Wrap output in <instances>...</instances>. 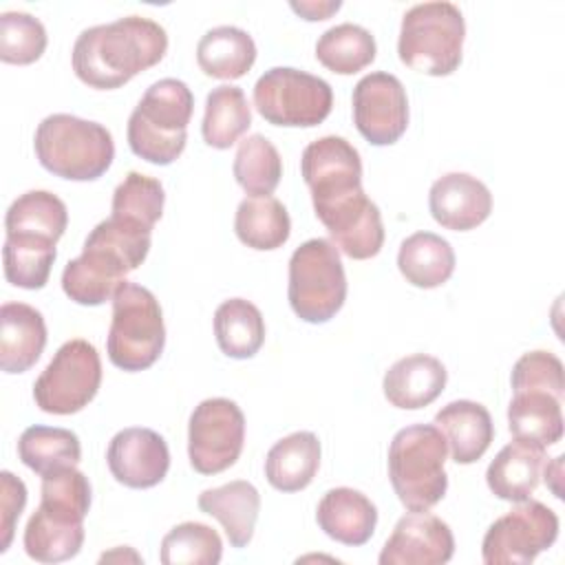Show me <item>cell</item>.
Returning a JSON list of instances; mask_svg holds the SVG:
<instances>
[{
	"mask_svg": "<svg viewBox=\"0 0 565 565\" xmlns=\"http://www.w3.org/2000/svg\"><path fill=\"white\" fill-rule=\"evenodd\" d=\"M446 366L428 355L413 353L397 360L382 380L384 397L391 406L402 411H417L433 404L446 388Z\"/></svg>",
	"mask_w": 565,
	"mask_h": 565,
	"instance_id": "ffe728a7",
	"label": "cell"
},
{
	"mask_svg": "<svg viewBox=\"0 0 565 565\" xmlns=\"http://www.w3.org/2000/svg\"><path fill=\"white\" fill-rule=\"evenodd\" d=\"M232 170L249 196H269L280 183L282 159L267 137L249 135L238 143Z\"/></svg>",
	"mask_w": 565,
	"mask_h": 565,
	"instance_id": "8d00e7d4",
	"label": "cell"
},
{
	"mask_svg": "<svg viewBox=\"0 0 565 565\" xmlns=\"http://www.w3.org/2000/svg\"><path fill=\"white\" fill-rule=\"evenodd\" d=\"M254 106L271 126L313 128L333 108L331 84L291 66H274L254 84Z\"/></svg>",
	"mask_w": 565,
	"mask_h": 565,
	"instance_id": "30bf717a",
	"label": "cell"
},
{
	"mask_svg": "<svg viewBox=\"0 0 565 565\" xmlns=\"http://www.w3.org/2000/svg\"><path fill=\"white\" fill-rule=\"evenodd\" d=\"M252 126V108L243 88L223 84L207 93L203 113V141L216 150L234 146Z\"/></svg>",
	"mask_w": 565,
	"mask_h": 565,
	"instance_id": "1f68e13d",
	"label": "cell"
},
{
	"mask_svg": "<svg viewBox=\"0 0 565 565\" xmlns=\"http://www.w3.org/2000/svg\"><path fill=\"white\" fill-rule=\"evenodd\" d=\"M508 428L514 439L547 448L563 437L561 397L541 388L514 391L508 404Z\"/></svg>",
	"mask_w": 565,
	"mask_h": 565,
	"instance_id": "484cf974",
	"label": "cell"
},
{
	"mask_svg": "<svg viewBox=\"0 0 565 565\" xmlns=\"http://www.w3.org/2000/svg\"><path fill=\"white\" fill-rule=\"evenodd\" d=\"M446 455V437L435 424H413L395 433L388 446V479L408 512H426L444 499Z\"/></svg>",
	"mask_w": 565,
	"mask_h": 565,
	"instance_id": "5b68a950",
	"label": "cell"
},
{
	"mask_svg": "<svg viewBox=\"0 0 565 565\" xmlns=\"http://www.w3.org/2000/svg\"><path fill=\"white\" fill-rule=\"evenodd\" d=\"M353 121L369 143H395L408 128V97L404 84L384 71L364 75L353 88Z\"/></svg>",
	"mask_w": 565,
	"mask_h": 565,
	"instance_id": "5bb4252c",
	"label": "cell"
},
{
	"mask_svg": "<svg viewBox=\"0 0 565 565\" xmlns=\"http://www.w3.org/2000/svg\"><path fill=\"white\" fill-rule=\"evenodd\" d=\"M466 22L452 2H422L411 7L399 26L397 55L408 68L444 77L459 68Z\"/></svg>",
	"mask_w": 565,
	"mask_h": 565,
	"instance_id": "8992f818",
	"label": "cell"
},
{
	"mask_svg": "<svg viewBox=\"0 0 565 565\" xmlns=\"http://www.w3.org/2000/svg\"><path fill=\"white\" fill-rule=\"evenodd\" d=\"M194 95L185 82L163 77L150 84L128 117L130 150L154 166H170L188 141Z\"/></svg>",
	"mask_w": 565,
	"mask_h": 565,
	"instance_id": "3957f363",
	"label": "cell"
},
{
	"mask_svg": "<svg viewBox=\"0 0 565 565\" xmlns=\"http://www.w3.org/2000/svg\"><path fill=\"white\" fill-rule=\"evenodd\" d=\"M68 225V210L60 196L46 190H29L20 194L7 210L4 232L22 236H40L57 243Z\"/></svg>",
	"mask_w": 565,
	"mask_h": 565,
	"instance_id": "d6a6232c",
	"label": "cell"
},
{
	"mask_svg": "<svg viewBox=\"0 0 565 565\" xmlns=\"http://www.w3.org/2000/svg\"><path fill=\"white\" fill-rule=\"evenodd\" d=\"M90 483L75 466L42 477L40 505L24 527V552L38 563H62L79 554Z\"/></svg>",
	"mask_w": 565,
	"mask_h": 565,
	"instance_id": "7a4b0ae2",
	"label": "cell"
},
{
	"mask_svg": "<svg viewBox=\"0 0 565 565\" xmlns=\"http://www.w3.org/2000/svg\"><path fill=\"white\" fill-rule=\"evenodd\" d=\"M435 426L446 437L452 461L475 463L494 439V424L488 408L472 399H455L435 413Z\"/></svg>",
	"mask_w": 565,
	"mask_h": 565,
	"instance_id": "603a6c76",
	"label": "cell"
},
{
	"mask_svg": "<svg viewBox=\"0 0 565 565\" xmlns=\"http://www.w3.org/2000/svg\"><path fill=\"white\" fill-rule=\"evenodd\" d=\"M545 448L514 439L503 446L486 470L488 488L494 497L521 503L530 499L541 479Z\"/></svg>",
	"mask_w": 565,
	"mask_h": 565,
	"instance_id": "d4e9b609",
	"label": "cell"
},
{
	"mask_svg": "<svg viewBox=\"0 0 565 565\" xmlns=\"http://www.w3.org/2000/svg\"><path fill=\"white\" fill-rule=\"evenodd\" d=\"M512 391L541 388L563 399L565 393V371L563 362L550 351L523 353L512 366Z\"/></svg>",
	"mask_w": 565,
	"mask_h": 565,
	"instance_id": "60d3db41",
	"label": "cell"
},
{
	"mask_svg": "<svg viewBox=\"0 0 565 565\" xmlns=\"http://www.w3.org/2000/svg\"><path fill=\"white\" fill-rule=\"evenodd\" d=\"M377 53L375 38L360 24L342 22L327 29L316 42V60L338 75H353L366 68Z\"/></svg>",
	"mask_w": 565,
	"mask_h": 565,
	"instance_id": "e575fe53",
	"label": "cell"
},
{
	"mask_svg": "<svg viewBox=\"0 0 565 565\" xmlns=\"http://www.w3.org/2000/svg\"><path fill=\"white\" fill-rule=\"evenodd\" d=\"M223 556L218 532L199 521L174 525L161 541L163 565H216Z\"/></svg>",
	"mask_w": 565,
	"mask_h": 565,
	"instance_id": "74e56055",
	"label": "cell"
},
{
	"mask_svg": "<svg viewBox=\"0 0 565 565\" xmlns=\"http://www.w3.org/2000/svg\"><path fill=\"white\" fill-rule=\"evenodd\" d=\"M245 444V415L227 397H210L194 406L188 424L190 466L201 475H218L236 463Z\"/></svg>",
	"mask_w": 565,
	"mask_h": 565,
	"instance_id": "7c38bea8",
	"label": "cell"
},
{
	"mask_svg": "<svg viewBox=\"0 0 565 565\" xmlns=\"http://www.w3.org/2000/svg\"><path fill=\"white\" fill-rule=\"evenodd\" d=\"M55 256L57 252L53 241L11 234L4 238L2 247L4 278L20 289H42L49 282Z\"/></svg>",
	"mask_w": 565,
	"mask_h": 565,
	"instance_id": "d590c367",
	"label": "cell"
},
{
	"mask_svg": "<svg viewBox=\"0 0 565 565\" xmlns=\"http://www.w3.org/2000/svg\"><path fill=\"white\" fill-rule=\"evenodd\" d=\"M18 457L26 468L44 477L55 470L77 466L82 459V444L68 428L35 424L20 435Z\"/></svg>",
	"mask_w": 565,
	"mask_h": 565,
	"instance_id": "836d02e7",
	"label": "cell"
},
{
	"mask_svg": "<svg viewBox=\"0 0 565 565\" xmlns=\"http://www.w3.org/2000/svg\"><path fill=\"white\" fill-rule=\"evenodd\" d=\"M428 207L441 227L468 232L490 216L492 194L477 177L468 172H448L430 185Z\"/></svg>",
	"mask_w": 565,
	"mask_h": 565,
	"instance_id": "d6986e66",
	"label": "cell"
},
{
	"mask_svg": "<svg viewBox=\"0 0 565 565\" xmlns=\"http://www.w3.org/2000/svg\"><path fill=\"white\" fill-rule=\"evenodd\" d=\"M26 505V486L20 477L9 470L0 472V552H7L15 523Z\"/></svg>",
	"mask_w": 565,
	"mask_h": 565,
	"instance_id": "b9f144b4",
	"label": "cell"
},
{
	"mask_svg": "<svg viewBox=\"0 0 565 565\" xmlns=\"http://www.w3.org/2000/svg\"><path fill=\"white\" fill-rule=\"evenodd\" d=\"M110 475L126 488L146 490L161 483L170 468V450L166 439L152 428H124L106 450Z\"/></svg>",
	"mask_w": 565,
	"mask_h": 565,
	"instance_id": "e0dca14e",
	"label": "cell"
},
{
	"mask_svg": "<svg viewBox=\"0 0 565 565\" xmlns=\"http://www.w3.org/2000/svg\"><path fill=\"white\" fill-rule=\"evenodd\" d=\"M166 347L163 311L154 294L124 280L113 296V318L106 338L108 360L128 373L150 369Z\"/></svg>",
	"mask_w": 565,
	"mask_h": 565,
	"instance_id": "52a82bcc",
	"label": "cell"
},
{
	"mask_svg": "<svg viewBox=\"0 0 565 565\" xmlns=\"http://www.w3.org/2000/svg\"><path fill=\"white\" fill-rule=\"evenodd\" d=\"M287 298L294 313L309 322H329L347 300V274L338 247L327 238H309L289 258Z\"/></svg>",
	"mask_w": 565,
	"mask_h": 565,
	"instance_id": "ba28073f",
	"label": "cell"
},
{
	"mask_svg": "<svg viewBox=\"0 0 565 565\" xmlns=\"http://www.w3.org/2000/svg\"><path fill=\"white\" fill-rule=\"evenodd\" d=\"M313 212L344 256L366 260L380 254L384 245L382 214L362 188L338 199L316 203Z\"/></svg>",
	"mask_w": 565,
	"mask_h": 565,
	"instance_id": "9a60e30c",
	"label": "cell"
},
{
	"mask_svg": "<svg viewBox=\"0 0 565 565\" xmlns=\"http://www.w3.org/2000/svg\"><path fill=\"white\" fill-rule=\"evenodd\" d=\"M455 554L446 521L426 512L404 514L380 552V565H444Z\"/></svg>",
	"mask_w": 565,
	"mask_h": 565,
	"instance_id": "ac0fdd59",
	"label": "cell"
},
{
	"mask_svg": "<svg viewBox=\"0 0 565 565\" xmlns=\"http://www.w3.org/2000/svg\"><path fill=\"white\" fill-rule=\"evenodd\" d=\"M294 13H298L302 20H309V22H320V20H327L331 18L340 7L342 2L340 0H320V2H291L289 4Z\"/></svg>",
	"mask_w": 565,
	"mask_h": 565,
	"instance_id": "7bdbcfd3",
	"label": "cell"
},
{
	"mask_svg": "<svg viewBox=\"0 0 565 565\" xmlns=\"http://www.w3.org/2000/svg\"><path fill=\"white\" fill-rule=\"evenodd\" d=\"M46 347L44 316L24 302L0 307V369L9 375L29 371Z\"/></svg>",
	"mask_w": 565,
	"mask_h": 565,
	"instance_id": "44dd1931",
	"label": "cell"
},
{
	"mask_svg": "<svg viewBox=\"0 0 565 565\" xmlns=\"http://www.w3.org/2000/svg\"><path fill=\"white\" fill-rule=\"evenodd\" d=\"M46 44V29L35 15L24 11H4L0 15V60L4 64H33L42 57Z\"/></svg>",
	"mask_w": 565,
	"mask_h": 565,
	"instance_id": "f35d334b",
	"label": "cell"
},
{
	"mask_svg": "<svg viewBox=\"0 0 565 565\" xmlns=\"http://www.w3.org/2000/svg\"><path fill=\"white\" fill-rule=\"evenodd\" d=\"M196 62L207 77L238 79L254 66L256 44L252 35L238 26H214L199 40Z\"/></svg>",
	"mask_w": 565,
	"mask_h": 565,
	"instance_id": "f1b7e54d",
	"label": "cell"
},
{
	"mask_svg": "<svg viewBox=\"0 0 565 565\" xmlns=\"http://www.w3.org/2000/svg\"><path fill=\"white\" fill-rule=\"evenodd\" d=\"M143 258L104 225H95L84 241L82 254L66 263L62 271L64 294L84 307L113 300L117 287L135 271Z\"/></svg>",
	"mask_w": 565,
	"mask_h": 565,
	"instance_id": "9c48e42d",
	"label": "cell"
},
{
	"mask_svg": "<svg viewBox=\"0 0 565 565\" xmlns=\"http://www.w3.org/2000/svg\"><path fill=\"white\" fill-rule=\"evenodd\" d=\"M397 267L413 287L435 289L452 276L455 249L435 232H415L402 241Z\"/></svg>",
	"mask_w": 565,
	"mask_h": 565,
	"instance_id": "83f0119b",
	"label": "cell"
},
{
	"mask_svg": "<svg viewBox=\"0 0 565 565\" xmlns=\"http://www.w3.org/2000/svg\"><path fill=\"white\" fill-rule=\"evenodd\" d=\"M558 539V516L541 501L525 499L499 516L481 541L488 565H525Z\"/></svg>",
	"mask_w": 565,
	"mask_h": 565,
	"instance_id": "4fadbf2b",
	"label": "cell"
},
{
	"mask_svg": "<svg viewBox=\"0 0 565 565\" xmlns=\"http://www.w3.org/2000/svg\"><path fill=\"white\" fill-rule=\"evenodd\" d=\"M33 148L44 170L68 181H95L115 159L110 130L68 113L44 117L35 128Z\"/></svg>",
	"mask_w": 565,
	"mask_h": 565,
	"instance_id": "277c9868",
	"label": "cell"
},
{
	"mask_svg": "<svg viewBox=\"0 0 565 565\" xmlns=\"http://www.w3.org/2000/svg\"><path fill=\"white\" fill-rule=\"evenodd\" d=\"M320 468V441L309 430L278 439L265 459V477L280 492L305 490Z\"/></svg>",
	"mask_w": 565,
	"mask_h": 565,
	"instance_id": "4316f807",
	"label": "cell"
},
{
	"mask_svg": "<svg viewBox=\"0 0 565 565\" xmlns=\"http://www.w3.org/2000/svg\"><path fill=\"white\" fill-rule=\"evenodd\" d=\"M163 203H166V192L161 181L132 170L115 188L110 214L126 216L148 227H154V223L163 214Z\"/></svg>",
	"mask_w": 565,
	"mask_h": 565,
	"instance_id": "ab89813d",
	"label": "cell"
},
{
	"mask_svg": "<svg viewBox=\"0 0 565 565\" xmlns=\"http://www.w3.org/2000/svg\"><path fill=\"white\" fill-rule=\"evenodd\" d=\"M300 172L313 205L362 188L360 152L344 137L327 135L311 141L302 150Z\"/></svg>",
	"mask_w": 565,
	"mask_h": 565,
	"instance_id": "2e32d148",
	"label": "cell"
},
{
	"mask_svg": "<svg viewBox=\"0 0 565 565\" xmlns=\"http://www.w3.org/2000/svg\"><path fill=\"white\" fill-rule=\"evenodd\" d=\"M102 360L84 338L64 342L33 384L35 406L51 415L79 413L97 395Z\"/></svg>",
	"mask_w": 565,
	"mask_h": 565,
	"instance_id": "8fae6325",
	"label": "cell"
},
{
	"mask_svg": "<svg viewBox=\"0 0 565 565\" xmlns=\"http://www.w3.org/2000/svg\"><path fill=\"white\" fill-rule=\"evenodd\" d=\"M234 232L243 245L258 252H271L287 243L291 218L278 199L247 196L236 207Z\"/></svg>",
	"mask_w": 565,
	"mask_h": 565,
	"instance_id": "f546056e",
	"label": "cell"
},
{
	"mask_svg": "<svg viewBox=\"0 0 565 565\" xmlns=\"http://www.w3.org/2000/svg\"><path fill=\"white\" fill-rule=\"evenodd\" d=\"M320 530L342 545H364L377 525L375 503L360 490L333 488L324 492L316 508Z\"/></svg>",
	"mask_w": 565,
	"mask_h": 565,
	"instance_id": "7402d4cb",
	"label": "cell"
},
{
	"mask_svg": "<svg viewBox=\"0 0 565 565\" xmlns=\"http://www.w3.org/2000/svg\"><path fill=\"white\" fill-rule=\"evenodd\" d=\"M196 505L201 512L214 516L223 525L232 547H247L260 512V494L254 483L236 479L225 486L203 490Z\"/></svg>",
	"mask_w": 565,
	"mask_h": 565,
	"instance_id": "cb8c5ba5",
	"label": "cell"
},
{
	"mask_svg": "<svg viewBox=\"0 0 565 565\" xmlns=\"http://www.w3.org/2000/svg\"><path fill=\"white\" fill-rule=\"evenodd\" d=\"M561 466H563V455L554 457V461L545 466V483L554 492L556 499L563 497V490H561Z\"/></svg>",
	"mask_w": 565,
	"mask_h": 565,
	"instance_id": "ee69618b",
	"label": "cell"
},
{
	"mask_svg": "<svg viewBox=\"0 0 565 565\" xmlns=\"http://www.w3.org/2000/svg\"><path fill=\"white\" fill-rule=\"evenodd\" d=\"M214 335L218 349L234 360H247L265 342V320L260 309L245 298H230L214 311Z\"/></svg>",
	"mask_w": 565,
	"mask_h": 565,
	"instance_id": "4dcf8cb0",
	"label": "cell"
},
{
	"mask_svg": "<svg viewBox=\"0 0 565 565\" xmlns=\"http://www.w3.org/2000/svg\"><path fill=\"white\" fill-rule=\"evenodd\" d=\"M166 51L168 33L159 22L126 15L84 29L73 44L71 64L77 79L86 86L113 90L159 64Z\"/></svg>",
	"mask_w": 565,
	"mask_h": 565,
	"instance_id": "6da1fadb",
	"label": "cell"
}]
</instances>
